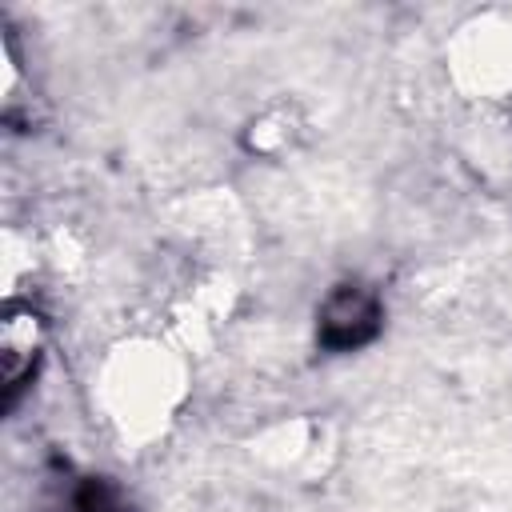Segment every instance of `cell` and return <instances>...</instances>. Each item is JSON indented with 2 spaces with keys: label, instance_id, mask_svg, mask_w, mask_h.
<instances>
[{
  "label": "cell",
  "instance_id": "6da1fadb",
  "mask_svg": "<svg viewBox=\"0 0 512 512\" xmlns=\"http://www.w3.org/2000/svg\"><path fill=\"white\" fill-rule=\"evenodd\" d=\"M372 332H376V304L364 292L344 288L328 300L324 324H320V336L328 348H360L364 340H372Z\"/></svg>",
  "mask_w": 512,
  "mask_h": 512
}]
</instances>
